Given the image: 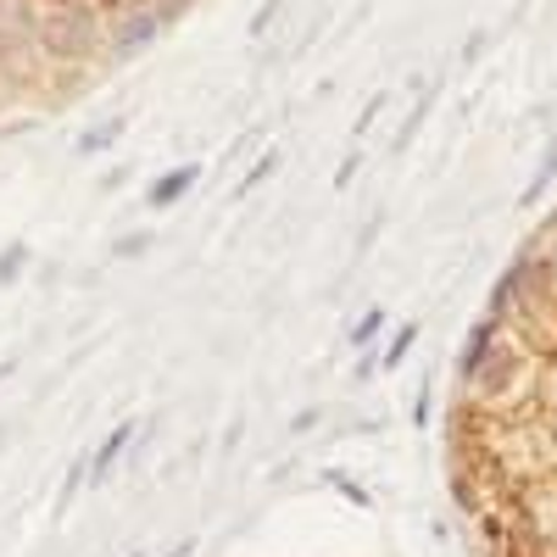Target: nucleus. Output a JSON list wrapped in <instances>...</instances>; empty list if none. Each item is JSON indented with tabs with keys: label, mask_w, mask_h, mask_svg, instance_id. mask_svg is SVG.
<instances>
[{
	"label": "nucleus",
	"mask_w": 557,
	"mask_h": 557,
	"mask_svg": "<svg viewBox=\"0 0 557 557\" xmlns=\"http://www.w3.org/2000/svg\"><path fill=\"white\" fill-rule=\"evenodd\" d=\"M530 407H552V362H541L530 346H519L507 330H496L491 318H480L469 346L457 357L451 412L507 418V412H530Z\"/></svg>",
	"instance_id": "1"
},
{
	"label": "nucleus",
	"mask_w": 557,
	"mask_h": 557,
	"mask_svg": "<svg viewBox=\"0 0 557 557\" xmlns=\"http://www.w3.org/2000/svg\"><path fill=\"white\" fill-rule=\"evenodd\" d=\"M157 557H196V541H178V546H168V552H157Z\"/></svg>",
	"instance_id": "14"
},
{
	"label": "nucleus",
	"mask_w": 557,
	"mask_h": 557,
	"mask_svg": "<svg viewBox=\"0 0 557 557\" xmlns=\"http://www.w3.org/2000/svg\"><path fill=\"white\" fill-rule=\"evenodd\" d=\"M12 368H17V362H0V385H7V380H12Z\"/></svg>",
	"instance_id": "15"
},
{
	"label": "nucleus",
	"mask_w": 557,
	"mask_h": 557,
	"mask_svg": "<svg viewBox=\"0 0 557 557\" xmlns=\"http://www.w3.org/2000/svg\"><path fill=\"white\" fill-rule=\"evenodd\" d=\"M380 374V351H357V368H351V385H368Z\"/></svg>",
	"instance_id": "10"
},
{
	"label": "nucleus",
	"mask_w": 557,
	"mask_h": 557,
	"mask_svg": "<svg viewBox=\"0 0 557 557\" xmlns=\"http://www.w3.org/2000/svg\"><path fill=\"white\" fill-rule=\"evenodd\" d=\"M485 318L496 330H507L519 346H530L541 362L557 368V273L524 246L519 262L496 278Z\"/></svg>",
	"instance_id": "3"
},
{
	"label": "nucleus",
	"mask_w": 557,
	"mask_h": 557,
	"mask_svg": "<svg viewBox=\"0 0 557 557\" xmlns=\"http://www.w3.org/2000/svg\"><path fill=\"white\" fill-rule=\"evenodd\" d=\"M151 251V235H128V240H117V257H146Z\"/></svg>",
	"instance_id": "12"
},
{
	"label": "nucleus",
	"mask_w": 557,
	"mask_h": 557,
	"mask_svg": "<svg viewBox=\"0 0 557 557\" xmlns=\"http://www.w3.org/2000/svg\"><path fill=\"white\" fill-rule=\"evenodd\" d=\"M323 424V407H301L296 418H290V435H312Z\"/></svg>",
	"instance_id": "11"
},
{
	"label": "nucleus",
	"mask_w": 557,
	"mask_h": 557,
	"mask_svg": "<svg viewBox=\"0 0 557 557\" xmlns=\"http://www.w3.org/2000/svg\"><path fill=\"white\" fill-rule=\"evenodd\" d=\"M28 262H34V251L23 240H12L7 251H0V285H17V278L28 273Z\"/></svg>",
	"instance_id": "7"
},
{
	"label": "nucleus",
	"mask_w": 557,
	"mask_h": 557,
	"mask_svg": "<svg viewBox=\"0 0 557 557\" xmlns=\"http://www.w3.org/2000/svg\"><path fill=\"white\" fill-rule=\"evenodd\" d=\"M196 178H201V168H196V162H190V168H173L168 178H157L151 190H146V207H151V212H168V207H178V201H184V190H190Z\"/></svg>",
	"instance_id": "5"
},
{
	"label": "nucleus",
	"mask_w": 557,
	"mask_h": 557,
	"mask_svg": "<svg viewBox=\"0 0 557 557\" xmlns=\"http://www.w3.org/2000/svg\"><path fill=\"white\" fill-rule=\"evenodd\" d=\"M134 435H139V424H128V418H123V424H112V430H107V441L96 446V457H84V485H107V480H112V469L128 457Z\"/></svg>",
	"instance_id": "4"
},
{
	"label": "nucleus",
	"mask_w": 557,
	"mask_h": 557,
	"mask_svg": "<svg viewBox=\"0 0 557 557\" xmlns=\"http://www.w3.org/2000/svg\"><path fill=\"white\" fill-rule=\"evenodd\" d=\"M412 346H418V323H401V335L385 341V351H380V368H401Z\"/></svg>",
	"instance_id": "8"
},
{
	"label": "nucleus",
	"mask_w": 557,
	"mask_h": 557,
	"mask_svg": "<svg viewBox=\"0 0 557 557\" xmlns=\"http://www.w3.org/2000/svg\"><path fill=\"white\" fill-rule=\"evenodd\" d=\"M112 134H117V123H107V128H96V134H89V139H84V151H107V139H112Z\"/></svg>",
	"instance_id": "13"
},
{
	"label": "nucleus",
	"mask_w": 557,
	"mask_h": 557,
	"mask_svg": "<svg viewBox=\"0 0 557 557\" xmlns=\"http://www.w3.org/2000/svg\"><path fill=\"white\" fill-rule=\"evenodd\" d=\"M380 335H385V307H368L351 330H346V346H351V351H374Z\"/></svg>",
	"instance_id": "6"
},
{
	"label": "nucleus",
	"mask_w": 557,
	"mask_h": 557,
	"mask_svg": "<svg viewBox=\"0 0 557 557\" xmlns=\"http://www.w3.org/2000/svg\"><path fill=\"white\" fill-rule=\"evenodd\" d=\"M323 485H335V491H341L351 507H374V496H368V491H362L351 474H341V469H330V474H323Z\"/></svg>",
	"instance_id": "9"
},
{
	"label": "nucleus",
	"mask_w": 557,
	"mask_h": 557,
	"mask_svg": "<svg viewBox=\"0 0 557 557\" xmlns=\"http://www.w3.org/2000/svg\"><path fill=\"white\" fill-rule=\"evenodd\" d=\"M451 457H474L507 496L557 480V412L552 407L507 412V418L451 412Z\"/></svg>",
	"instance_id": "2"
}]
</instances>
